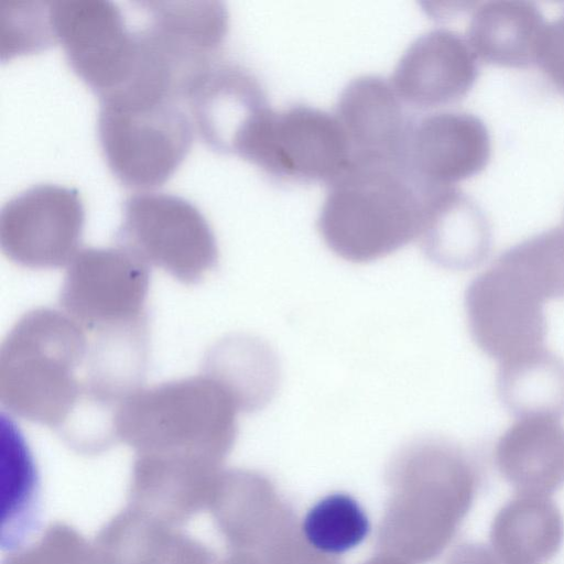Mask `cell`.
Returning <instances> with one entry per match:
<instances>
[{
  "mask_svg": "<svg viewBox=\"0 0 564 564\" xmlns=\"http://www.w3.org/2000/svg\"><path fill=\"white\" fill-rule=\"evenodd\" d=\"M544 301L514 271L495 261L465 292V310L476 345L500 364L544 348Z\"/></svg>",
  "mask_w": 564,
  "mask_h": 564,
  "instance_id": "10",
  "label": "cell"
},
{
  "mask_svg": "<svg viewBox=\"0 0 564 564\" xmlns=\"http://www.w3.org/2000/svg\"><path fill=\"white\" fill-rule=\"evenodd\" d=\"M205 369L228 383L247 412L263 408L279 382L275 354L265 343L248 336L219 344L210 352Z\"/></svg>",
  "mask_w": 564,
  "mask_h": 564,
  "instance_id": "22",
  "label": "cell"
},
{
  "mask_svg": "<svg viewBox=\"0 0 564 564\" xmlns=\"http://www.w3.org/2000/svg\"><path fill=\"white\" fill-rule=\"evenodd\" d=\"M183 101L199 138L221 154H232L246 126L270 107L252 73L240 65L215 59L188 80Z\"/></svg>",
  "mask_w": 564,
  "mask_h": 564,
  "instance_id": "13",
  "label": "cell"
},
{
  "mask_svg": "<svg viewBox=\"0 0 564 564\" xmlns=\"http://www.w3.org/2000/svg\"><path fill=\"white\" fill-rule=\"evenodd\" d=\"M503 406L518 419L564 416V360L545 348L503 361L497 375Z\"/></svg>",
  "mask_w": 564,
  "mask_h": 564,
  "instance_id": "21",
  "label": "cell"
},
{
  "mask_svg": "<svg viewBox=\"0 0 564 564\" xmlns=\"http://www.w3.org/2000/svg\"><path fill=\"white\" fill-rule=\"evenodd\" d=\"M144 20L141 30L188 80L214 61L229 24L224 2L135 1Z\"/></svg>",
  "mask_w": 564,
  "mask_h": 564,
  "instance_id": "15",
  "label": "cell"
},
{
  "mask_svg": "<svg viewBox=\"0 0 564 564\" xmlns=\"http://www.w3.org/2000/svg\"><path fill=\"white\" fill-rule=\"evenodd\" d=\"M232 154L278 181L327 185L352 161L335 113L306 105L261 111L240 133Z\"/></svg>",
  "mask_w": 564,
  "mask_h": 564,
  "instance_id": "5",
  "label": "cell"
},
{
  "mask_svg": "<svg viewBox=\"0 0 564 564\" xmlns=\"http://www.w3.org/2000/svg\"><path fill=\"white\" fill-rule=\"evenodd\" d=\"M85 208L77 189L33 185L0 212V246L13 262L32 269L59 268L79 251Z\"/></svg>",
  "mask_w": 564,
  "mask_h": 564,
  "instance_id": "9",
  "label": "cell"
},
{
  "mask_svg": "<svg viewBox=\"0 0 564 564\" xmlns=\"http://www.w3.org/2000/svg\"><path fill=\"white\" fill-rule=\"evenodd\" d=\"M150 267L123 248L88 247L68 263L59 306L88 333L148 325Z\"/></svg>",
  "mask_w": 564,
  "mask_h": 564,
  "instance_id": "8",
  "label": "cell"
},
{
  "mask_svg": "<svg viewBox=\"0 0 564 564\" xmlns=\"http://www.w3.org/2000/svg\"><path fill=\"white\" fill-rule=\"evenodd\" d=\"M115 240L186 284L199 282L218 262L216 237L205 216L186 198L169 193L129 196Z\"/></svg>",
  "mask_w": 564,
  "mask_h": 564,
  "instance_id": "6",
  "label": "cell"
},
{
  "mask_svg": "<svg viewBox=\"0 0 564 564\" xmlns=\"http://www.w3.org/2000/svg\"><path fill=\"white\" fill-rule=\"evenodd\" d=\"M536 66L556 90L564 95V8L562 13L546 25Z\"/></svg>",
  "mask_w": 564,
  "mask_h": 564,
  "instance_id": "27",
  "label": "cell"
},
{
  "mask_svg": "<svg viewBox=\"0 0 564 564\" xmlns=\"http://www.w3.org/2000/svg\"><path fill=\"white\" fill-rule=\"evenodd\" d=\"M2 564H105V561L95 542L70 525L56 522L32 542L9 552Z\"/></svg>",
  "mask_w": 564,
  "mask_h": 564,
  "instance_id": "26",
  "label": "cell"
},
{
  "mask_svg": "<svg viewBox=\"0 0 564 564\" xmlns=\"http://www.w3.org/2000/svg\"><path fill=\"white\" fill-rule=\"evenodd\" d=\"M54 44L51 1H11L1 6V62L39 53Z\"/></svg>",
  "mask_w": 564,
  "mask_h": 564,
  "instance_id": "25",
  "label": "cell"
},
{
  "mask_svg": "<svg viewBox=\"0 0 564 564\" xmlns=\"http://www.w3.org/2000/svg\"><path fill=\"white\" fill-rule=\"evenodd\" d=\"M40 478L23 435L1 416V524L3 552L15 551L36 534L40 522Z\"/></svg>",
  "mask_w": 564,
  "mask_h": 564,
  "instance_id": "20",
  "label": "cell"
},
{
  "mask_svg": "<svg viewBox=\"0 0 564 564\" xmlns=\"http://www.w3.org/2000/svg\"><path fill=\"white\" fill-rule=\"evenodd\" d=\"M431 187L400 164L352 162L328 185L319 234L347 261L386 257L419 239Z\"/></svg>",
  "mask_w": 564,
  "mask_h": 564,
  "instance_id": "3",
  "label": "cell"
},
{
  "mask_svg": "<svg viewBox=\"0 0 564 564\" xmlns=\"http://www.w3.org/2000/svg\"><path fill=\"white\" fill-rule=\"evenodd\" d=\"M334 113L347 135L351 163L401 165L413 115L405 110L389 80L378 75L350 80L341 90Z\"/></svg>",
  "mask_w": 564,
  "mask_h": 564,
  "instance_id": "14",
  "label": "cell"
},
{
  "mask_svg": "<svg viewBox=\"0 0 564 564\" xmlns=\"http://www.w3.org/2000/svg\"><path fill=\"white\" fill-rule=\"evenodd\" d=\"M240 411L235 391L205 369L134 391L119 406L115 431L135 456L221 467L236 441Z\"/></svg>",
  "mask_w": 564,
  "mask_h": 564,
  "instance_id": "2",
  "label": "cell"
},
{
  "mask_svg": "<svg viewBox=\"0 0 564 564\" xmlns=\"http://www.w3.org/2000/svg\"><path fill=\"white\" fill-rule=\"evenodd\" d=\"M51 21L67 64L98 99L116 95L135 80L144 59L142 35L127 24L116 2L51 1Z\"/></svg>",
  "mask_w": 564,
  "mask_h": 564,
  "instance_id": "7",
  "label": "cell"
},
{
  "mask_svg": "<svg viewBox=\"0 0 564 564\" xmlns=\"http://www.w3.org/2000/svg\"><path fill=\"white\" fill-rule=\"evenodd\" d=\"M448 564H500L491 549L479 543L458 547Z\"/></svg>",
  "mask_w": 564,
  "mask_h": 564,
  "instance_id": "28",
  "label": "cell"
},
{
  "mask_svg": "<svg viewBox=\"0 0 564 564\" xmlns=\"http://www.w3.org/2000/svg\"><path fill=\"white\" fill-rule=\"evenodd\" d=\"M497 260L520 275L543 301L564 299V227L528 238Z\"/></svg>",
  "mask_w": 564,
  "mask_h": 564,
  "instance_id": "24",
  "label": "cell"
},
{
  "mask_svg": "<svg viewBox=\"0 0 564 564\" xmlns=\"http://www.w3.org/2000/svg\"><path fill=\"white\" fill-rule=\"evenodd\" d=\"M547 23L529 1H489L475 8L467 41L478 59L488 64L529 68L536 66Z\"/></svg>",
  "mask_w": 564,
  "mask_h": 564,
  "instance_id": "18",
  "label": "cell"
},
{
  "mask_svg": "<svg viewBox=\"0 0 564 564\" xmlns=\"http://www.w3.org/2000/svg\"><path fill=\"white\" fill-rule=\"evenodd\" d=\"M419 239L425 256L438 267L469 270L488 258L492 232L473 198L454 186H433Z\"/></svg>",
  "mask_w": 564,
  "mask_h": 564,
  "instance_id": "16",
  "label": "cell"
},
{
  "mask_svg": "<svg viewBox=\"0 0 564 564\" xmlns=\"http://www.w3.org/2000/svg\"><path fill=\"white\" fill-rule=\"evenodd\" d=\"M0 401L9 413L52 427L72 446L99 424L88 333L62 310L37 307L0 349Z\"/></svg>",
  "mask_w": 564,
  "mask_h": 564,
  "instance_id": "1",
  "label": "cell"
},
{
  "mask_svg": "<svg viewBox=\"0 0 564 564\" xmlns=\"http://www.w3.org/2000/svg\"><path fill=\"white\" fill-rule=\"evenodd\" d=\"M175 98L99 100L97 133L112 175L131 188L164 184L188 154L191 116Z\"/></svg>",
  "mask_w": 564,
  "mask_h": 564,
  "instance_id": "4",
  "label": "cell"
},
{
  "mask_svg": "<svg viewBox=\"0 0 564 564\" xmlns=\"http://www.w3.org/2000/svg\"><path fill=\"white\" fill-rule=\"evenodd\" d=\"M478 61L467 39L447 29H434L408 46L390 83L409 106H445L471 90L479 75Z\"/></svg>",
  "mask_w": 564,
  "mask_h": 564,
  "instance_id": "12",
  "label": "cell"
},
{
  "mask_svg": "<svg viewBox=\"0 0 564 564\" xmlns=\"http://www.w3.org/2000/svg\"><path fill=\"white\" fill-rule=\"evenodd\" d=\"M301 530L305 542L316 552L340 555L364 542L370 531V521L352 496L334 492L308 509Z\"/></svg>",
  "mask_w": 564,
  "mask_h": 564,
  "instance_id": "23",
  "label": "cell"
},
{
  "mask_svg": "<svg viewBox=\"0 0 564 564\" xmlns=\"http://www.w3.org/2000/svg\"><path fill=\"white\" fill-rule=\"evenodd\" d=\"M489 536L500 564H545L563 543V516L549 496L518 494L497 512Z\"/></svg>",
  "mask_w": 564,
  "mask_h": 564,
  "instance_id": "19",
  "label": "cell"
},
{
  "mask_svg": "<svg viewBox=\"0 0 564 564\" xmlns=\"http://www.w3.org/2000/svg\"><path fill=\"white\" fill-rule=\"evenodd\" d=\"M491 140L485 122L463 111L412 117L401 165L426 186H453L488 165Z\"/></svg>",
  "mask_w": 564,
  "mask_h": 564,
  "instance_id": "11",
  "label": "cell"
},
{
  "mask_svg": "<svg viewBox=\"0 0 564 564\" xmlns=\"http://www.w3.org/2000/svg\"><path fill=\"white\" fill-rule=\"evenodd\" d=\"M495 464L518 494L550 496L564 486V425L519 419L498 438Z\"/></svg>",
  "mask_w": 564,
  "mask_h": 564,
  "instance_id": "17",
  "label": "cell"
}]
</instances>
